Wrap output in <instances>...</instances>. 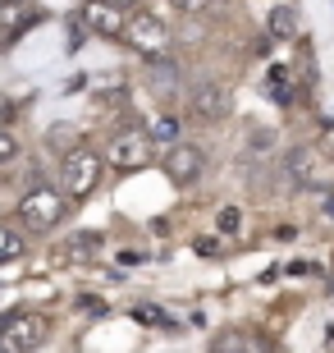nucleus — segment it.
Listing matches in <instances>:
<instances>
[{
	"instance_id": "f257e3e1",
	"label": "nucleus",
	"mask_w": 334,
	"mask_h": 353,
	"mask_svg": "<svg viewBox=\"0 0 334 353\" xmlns=\"http://www.w3.org/2000/svg\"><path fill=\"white\" fill-rule=\"evenodd\" d=\"M19 221L32 230V234H46L55 225L65 221V193L51 188V183H37V188H28L23 202H19Z\"/></svg>"
},
{
	"instance_id": "f03ea898",
	"label": "nucleus",
	"mask_w": 334,
	"mask_h": 353,
	"mask_svg": "<svg viewBox=\"0 0 334 353\" xmlns=\"http://www.w3.org/2000/svg\"><path fill=\"white\" fill-rule=\"evenodd\" d=\"M46 344V316L10 312L0 316V353H37Z\"/></svg>"
},
{
	"instance_id": "7ed1b4c3",
	"label": "nucleus",
	"mask_w": 334,
	"mask_h": 353,
	"mask_svg": "<svg viewBox=\"0 0 334 353\" xmlns=\"http://www.w3.org/2000/svg\"><path fill=\"white\" fill-rule=\"evenodd\" d=\"M60 183H65L69 197H92L96 183H101V157L92 147H74L65 157V165H60Z\"/></svg>"
},
{
	"instance_id": "20e7f679",
	"label": "nucleus",
	"mask_w": 334,
	"mask_h": 353,
	"mask_svg": "<svg viewBox=\"0 0 334 353\" xmlns=\"http://www.w3.org/2000/svg\"><path fill=\"white\" fill-rule=\"evenodd\" d=\"M124 41H129L138 55H147V60H160V55L169 51V28L156 19V14L138 10L129 14V28H124Z\"/></svg>"
},
{
	"instance_id": "39448f33",
	"label": "nucleus",
	"mask_w": 334,
	"mask_h": 353,
	"mask_svg": "<svg viewBox=\"0 0 334 353\" xmlns=\"http://www.w3.org/2000/svg\"><path fill=\"white\" fill-rule=\"evenodd\" d=\"M152 161H156V143L138 129L115 133L110 147H105V165H115V170H147Z\"/></svg>"
},
{
	"instance_id": "423d86ee",
	"label": "nucleus",
	"mask_w": 334,
	"mask_h": 353,
	"mask_svg": "<svg viewBox=\"0 0 334 353\" xmlns=\"http://www.w3.org/2000/svg\"><path fill=\"white\" fill-rule=\"evenodd\" d=\"M188 110H193V119H202V124H216V119H225L233 110V92L216 79H202L188 92Z\"/></svg>"
},
{
	"instance_id": "0eeeda50",
	"label": "nucleus",
	"mask_w": 334,
	"mask_h": 353,
	"mask_svg": "<svg viewBox=\"0 0 334 353\" xmlns=\"http://www.w3.org/2000/svg\"><path fill=\"white\" fill-rule=\"evenodd\" d=\"M206 170V157H202V147L197 143H174L165 152V174L169 183H197Z\"/></svg>"
},
{
	"instance_id": "6e6552de",
	"label": "nucleus",
	"mask_w": 334,
	"mask_h": 353,
	"mask_svg": "<svg viewBox=\"0 0 334 353\" xmlns=\"http://www.w3.org/2000/svg\"><path fill=\"white\" fill-rule=\"evenodd\" d=\"M83 28L96 32V37H124L129 14H119L115 5H105V0H87V5H83Z\"/></svg>"
},
{
	"instance_id": "1a4fd4ad",
	"label": "nucleus",
	"mask_w": 334,
	"mask_h": 353,
	"mask_svg": "<svg viewBox=\"0 0 334 353\" xmlns=\"http://www.w3.org/2000/svg\"><path fill=\"white\" fill-rule=\"evenodd\" d=\"M60 257H69V262H92V257H101V234H96V230H74V234H65Z\"/></svg>"
},
{
	"instance_id": "9d476101",
	"label": "nucleus",
	"mask_w": 334,
	"mask_h": 353,
	"mask_svg": "<svg viewBox=\"0 0 334 353\" xmlns=\"http://www.w3.org/2000/svg\"><path fill=\"white\" fill-rule=\"evenodd\" d=\"M147 83H152L156 97H174V92H179V65H174L169 55L152 60V69H147Z\"/></svg>"
},
{
	"instance_id": "9b49d317",
	"label": "nucleus",
	"mask_w": 334,
	"mask_h": 353,
	"mask_svg": "<svg viewBox=\"0 0 334 353\" xmlns=\"http://www.w3.org/2000/svg\"><path fill=\"white\" fill-rule=\"evenodd\" d=\"M32 19H37V14L28 10V0H5V5H0V28H5V41H14V32H19V28H28Z\"/></svg>"
},
{
	"instance_id": "f8f14e48",
	"label": "nucleus",
	"mask_w": 334,
	"mask_h": 353,
	"mask_svg": "<svg viewBox=\"0 0 334 353\" xmlns=\"http://www.w3.org/2000/svg\"><path fill=\"white\" fill-rule=\"evenodd\" d=\"M147 138H152L156 147H165V152H169L174 143H183V138H179V119H174V115H156L152 124H147Z\"/></svg>"
},
{
	"instance_id": "ddd939ff",
	"label": "nucleus",
	"mask_w": 334,
	"mask_h": 353,
	"mask_svg": "<svg viewBox=\"0 0 334 353\" xmlns=\"http://www.w3.org/2000/svg\"><path fill=\"white\" fill-rule=\"evenodd\" d=\"M270 37L275 41H293L298 37V19H293L289 5H275V10H270Z\"/></svg>"
},
{
	"instance_id": "4468645a",
	"label": "nucleus",
	"mask_w": 334,
	"mask_h": 353,
	"mask_svg": "<svg viewBox=\"0 0 334 353\" xmlns=\"http://www.w3.org/2000/svg\"><path fill=\"white\" fill-rule=\"evenodd\" d=\"M19 257H23V230L0 225V266H5V262H19Z\"/></svg>"
},
{
	"instance_id": "2eb2a0df",
	"label": "nucleus",
	"mask_w": 334,
	"mask_h": 353,
	"mask_svg": "<svg viewBox=\"0 0 334 353\" xmlns=\"http://www.w3.org/2000/svg\"><path fill=\"white\" fill-rule=\"evenodd\" d=\"M46 143H51L60 157H69V152L78 147V129H74V124H55V129L46 133Z\"/></svg>"
},
{
	"instance_id": "dca6fc26",
	"label": "nucleus",
	"mask_w": 334,
	"mask_h": 353,
	"mask_svg": "<svg viewBox=\"0 0 334 353\" xmlns=\"http://www.w3.org/2000/svg\"><path fill=\"white\" fill-rule=\"evenodd\" d=\"M247 349V330H225L211 340V353H243Z\"/></svg>"
},
{
	"instance_id": "f3484780",
	"label": "nucleus",
	"mask_w": 334,
	"mask_h": 353,
	"mask_svg": "<svg viewBox=\"0 0 334 353\" xmlns=\"http://www.w3.org/2000/svg\"><path fill=\"white\" fill-rule=\"evenodd\" d=\"M289 174H293L298 183L311 179V152L307 147H293V152H289Z\"/></svg>"
},
{
	"instance_id": "a211bd4d",
	"label": "nucleus",
	"mask_w": 334,
	"mask_h": 353,
	"mask_svg": "<svg viewBox=\"0 0 334 353\" xmlns=\"http://www.w3.org/2000/svg\"><path fill=\"white\" fill-rule=\"evenodd\" d=\"M216 230H220V234H238V230H243V211H238V207H220Z\"/></svg>"
},
{
	"instance_id": "6ab92c4d",
	"label": "nucleus",
	"mask_w": 334,
	"mask_h": 353,
	"mask_svg": "<svg viewBox=\"0 0 334 353\" xmlns=\"http://www.w3.org/2000/svg\"><path fill=\"white\" fill-rule=\"evenodd\" d=\"M270 97H275L280 105L293 101V92H289V74H284V69H270Z\"/></svg>"
},
{
	"instance_id": "aec40b11",
	"label": "nucleus",
	"mask_w": 334,
	"mask_h": 353,
	"mask_svg": "<svg viewBox=\"0 0 334 353\" xmlns=\"http://www.w3.org/2000/svg\"><path fill=\"white\" fill-rule=\"evenodd\" d=\"M19 152H23V143L14 138L10 129H0V165H10V161H19Z\"/></svg>"
},
{
	"instance_id": "412c9836",
	"label": "nucleus",
	"mask_w": 334,
	"mask_h": 353,
	"mask_svg": "<svg viewBox=\"0 0 334 353\" xmlns=\"http://www.w3.org/2000/svg\"><path fill=\"white\" fill-rule=\"evenodd\" d=\"M133 316H138V321H147V326H169V316L160 312V307H133Z\"/></svg>"
},
{
	"instance_id": "4be33fe9",
	"label": "nucleus",
	"mask_w": 334,
	"mask_h": 353,
	"mask_svg": "<svg viewBox=\"0 0 334 353\" xmlns=\"http://www.w3.org/2000/svg\"><path fill=\"white\" fill-rule=\"evenodd\" d=\"M316 147H321V157H325V161H334V124L321 133V143H316Z\"/></svg>"
},
{
	"instance_id": "5701e85b",
	"label": "nucleus",
	"mask_w": 334,
	"mask_h": 353,
	"mask_svg": "<svg viewBox=\"0 0 334 353\" xmlns=\"http://www.w3.org/2000/svg\"><path fill=\"white\" fill-rule=\"evenodd\" d=\"M174 5H179V10H183V14H202V10H206V5H211V0H174Z\"/></svg>"
},
{
	"instance_id": "b1692460",
	"label": "nucleus",
	"mask_w": 334,
	"mask_h": 353,
	"mask_svg": "<svg viewBox=\"0 0 334 353\" xmlns=\"http://www.w3.org/2000/svg\"><path fill=\"white\" fill-rule=\"evenodd\" d=\"M243 353H270V344L257 340V335H247V349H243Z\"/></svg>"
},
{
	"instance_id": "393cba45",
	"label": "nucleus",
	"mask_w": 334,
	"mask_h": 353,
	"mask_svg": "<svg viewBox=\"0 0 334 353\" xmlns=\"http://www.w3.org/2000/svg\"><path fill=\"white\" fill-rule=\"evenodd\" d=\"M105 5H115L119 14H138V0H105Z\"/></svg>"
},
{
	"instance_id": "a878e982",
	"label": "nucleus",
	"mask_w": 334,
	"mask_h": 353,
	"mask_svg": "<svg viewBox=\"0 0 334 353\" xmlns=\"http://www.w3.org/2000/svg\"><path fill=\"white\" fill-rule=\"evenodd\" d=\"M10 115H14V110H10V101H0V129L10 124Z\"/></svg>"
},
{
	"instance_id": "bb28decb",
	"label": "nucleus",
	"mask_w": 334,
	"mask_h": 353,
	"mask_svg": "<svg viewBox=\"0 0 334 353\" xmlns=\"http://www.w3.org/2000/svg\"><path fill=\"white\" fill-rule=\"evenodd\" d=\"M0 5H5V0H0Z\"/></svg>"
}]
</instances>
